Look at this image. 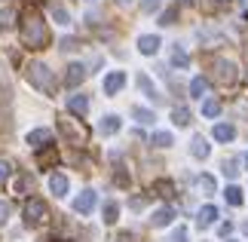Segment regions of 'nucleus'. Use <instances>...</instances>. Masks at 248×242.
Instances as JSON below:
<instances>
[{
    "label": "nucleus",
    "mask_w": 248,
    "mask_h": 242,
    "mask_svg": "<svg viewBox=\"0 0 248 242\" xmlns=\"http://www.w3.org/2000/svg\"><path fill=\"white\" fill-rule=\"evenodd\" d=\"M245 166H248V153H245Z\"/></svg>",
    "instance_id": "nucleus-40"
},
{
    "label": "nucleus",
    "mask_w": 248,
    "mask_h": 242,
    "mask_svg": "<svg viewBox=\"0 0 248 242\" xmlns=\"http://www.w3.org/2000/svg\"><path fill=\"white\" fill-rule=\"evenodd\" d=\"M205 89H208V80H205V77H193V80H190V95H193V98H202Z\"/></svg>",
    "instance_id": "nucleus-17"
},
{
    "label": "nucleus",
    "mask_w": 248,
    "mask_h": 242,
    "mask_svg": "<svg viewBox=\"0 0 248 242\" xmlns=\"http://www.w3.org/2000/svg\"><path fill=\"white\" fill-rule=\"evenodd\" d=\"M6 218H9V202H0V227L6 224Z\"/></svg>",
    "instance_id": "nucleus-35"
},
{
    "label": "nucleus",
    "mask_w": 248,
    "mask_h": 242,
    "mask_svg": "<svg viewBox=\"0 0 248 242\" xmlns=\"http://www.w3.org/2000/svg\"><path fill=\"white\" fill-rule=\"evenodd\" d=\"M83 80H86V67L77 65V62L68 65V71H64V83H68V86H80Z\"/></svg>",
    "instance_id": "nucleus-8"
},
{
    "label": "nucleus",
    "mask_w": 248,
    "mask_h": 242,
    "mask_svg": "<svg viewBox=\"0 0 248 242\" xmlns=\"http://www.w3.org/2000/svg\"><path fill=\"white\" fill-rule=\"evenodd\" d=\"M242 230H245V233H248V224H242Z\"/></svg>",
    "instance_id": "nucleus-39"
},
{
    "label": "nucleus",
    "mask_w": 248,
    "mask_h": 242,
    "mask_svg": "<svg viewBox=\"0 0 248 242\" xmlns=\"http://www.w3.org/2000/svg\"><path fill=\"white\" fill-rule=\"evenodd\" d=\"M68 187H71L68 175H62V172H52L49 175V190L55 193V196H68Z\"/></svg>",
    "instance_id": "nucleus-6"
},
{
    "label": "nucleus",
    "mask_w": 248,
    "mask_h": 242,
    "mask_svg": "<svg viewBox=\"0 0 248 242\" xmlns=\"http://www.w3.org/2000/svg\"><path fill=\"white\" fill-rule=\"evenodd\" d=\"M156 6H159V0H144V3H141V13H154Z\"/></svg>",
    "instance_id": "nucleus-34"
},
{
    "label": "nucleus",
    "mask_w": 248,
    "mask_h": 242,
    "mask_svg": "<svg viewBox=\"0 0 248 242\" xmlns=\"http://www.w3.org/2000/svg\"><path fill=\"white\" fill-rule=\"evenodd\" d=\"M62 132L68 135V138H74L77 144H86V129H80V126L74 123V120H68V117L62 120Z\"/></svg>",
    "instance_id": "nucleus-7"
},
{
    "label": "nucleus",
    "mask_w": 248,
    "mask_h": 242,
    "mask_svg": "<svg viewBox=\"0 0 248 242\" xmlns=\"http://www.w3.org/2000/svg\"><path fill=\"white\" fill-rule=\"evenodd\" d=\"M22 37H25V43L31 46V49H43V46L49 43V31H46L43 18H40V16H34V13H28V16H25Z\"/></svg>",
    "instance_id": "nucleus-1"
},
{
    "label": "nucleus",
    "mask_w": 248,
    "mask_h": 242,
    "mask_svg": "<svg viewBox=\"0 0 248 242\" xmlns=\"http://www.w3.org/2000/svg\"><path fill=\"white\" fill-rule=\"evenodd\" d=\"M202 113H205V117H217V113H221V101H205Z\"/></svg>",
    "instance_id": "nucleus-28"
},
{
    "label": "nucleus",
    "mask_w": 248,
    "mask_h": 242,
    "mask_svg": "<svg viewBox=\"0 0 248 242\" xmlns=\"http://www.w3.org/2000/svg\"><path fill=\"white\" fill-rule=\"evenodd\" d=\"M92 3H95V0H92Z\"/></svg>",
    "instance_id": "nucleus-41"
},
{
    "label": "nucleus",
    "mask_w": 248,
    "mask_h": 242,
    "mask_svg": "<svg viewBox=\"0 0 248 242\" xmlns=\"http://www.w3.org/2000/svg\"><path fill=\"white\" fill-rule=\"evenodd\" d=\"M28 80H31L37 89H43L46 95H52V92H55V77H52L49 67L40 65V62H31V65H28Z\"/></svg>",
    "instance_id": "nucleus-2"
},
{
    "label": "nucleus",
    "mask_w": 248,
    "mask_h": 242,
    "mask_svg": "<svg viewBox=\"0 0 248 242\" xmlns=\"http://www.w3.org/2000/svg\"><path fill=\"white\" fill-rule=\"evenodd\" d=\"M196 184H199V190H202L205 196H208V193H215V178H212V175H199Z\"/></svg>",
    "instance_id": "nucleus-22"
},
{
    "label": "nucleus",
    "mask_w": 248,
    "mask_h": 242,
    "mask_svg": "<svg viewBox=\"0 0 248 242\" xmlns=\"http://www.w3.org/2000/svg\"><path fill=\"white\" fill-rule=\"evenodd\" d=\"M212 67L217 71V80H224V83L239 80V71H236V65H233V62H227V59H215Z\"/></svg>",
    "instance_id": "nucleus-4"
},
{
    "label": "nucleus",
    "mask_w": 248,
    "mask_h": 242,
    "mask_svg": "<svg viewBox=\"0 0 248 242\" xmlns=\"http://www.w3.org/2000/svg\"><path fill=\"white\" fill-rule=\"evenodd\" d=\"M171 242H187V230H184V227H178V230H175V236H171Z\"/></svg>",
    "instance_id": "nucleus-36"
},
{
    "label": "nucleus",
    "mask_w": 248,
    "mask_h": 242,
    "mask_svg": "<svg viewBox=\"0 0 248 242\" xmlns=\"http://www.w3.org/2000/svg\"><path fill=\"white\" fill-rule=\"evenodd\" d=\"M212 135H215V141H233V138H236V126H230V123H217Z\"/></svg>",
    "instance_id": "nucleus-12"
},
{
    "label": "nucleus",
    "mask_w": 248,
    "mask_h": 242,
    "mask_svg": "<svg viewBox=\"0 0 248 242\" xmlns=\"http://www.w3.org/2000/svg\"><path fill=\"white\" fill-rule=\"evenodd\" d=\"M217 218H221V215H217V209H215V206H205V209H199L196 224H199V227H208V224H215Z\"/></svg>",
    "instance_id": "nucleus-14"
},
{
    "label": "nucleus",
    "mask_w": 248,
    "mask_h": 242,
    "mask_svg": "<svg viewBox=\"0 0 248 242\" xmlns=\"http://www.w3.org/2000/svg\"><path fill=\"white\" fill-rule=\"evenodd\" d=\"M123 86H126V74H123V71H113V74H108V80H104V92L113 95V92H120Z\"/></svg>",
    "instance_id": "nucleus-9"
},
{
    "label": "nucleus",
    "mask_w": 248,
    "mask_h": 242,
    "mask_svg": "<svg viewBox=\"0 0 248 242\" xmlns=\"http://www.w3.org/2000/svg\"><path fill=\"white\" fill-rule=\"evenodd\" d=\"M171 65L175 67H190V55L181 49V46H175V49H171Z\"/></svg>",
    "instance_id": "nucleus-20"
},
{
    "label": "nucleus",
    "mask_w": 248,
    "mask_h": 242,
    "mask_svg": "<svg viewBox=\"0 0 248 242\" xmlns=\"http://www.w3.org/2000/svg\"><path fill=\"white\" fill-rule=\"evenodd\" d=\"M184 3H187V0H184Z\"/></svg>",
    "instance_id": "nucleus-42"
},
{
    "label": "nucleus",
    "mask_w": 248,
    "mask_h": 242,
    "mask_svg": "<svg viewBox=\"0 0 248 242\" xmlns=\"http://www.w3.org/2000/svg\"><path fill=\"white\" fill-rule=\"evenodd\" d=\"M31 187H34V178H31V175H22V178L16 181V193H18V190L25 193V190H31Z\"/></svg>",
    "instance_id": "nucleus-30"
},
{
    "label": "nucleus",
    "mask_w": 248,
    "mask_h": 242,
    "mask_svg": "<svg viewBox=\"0 0 248 242\" xmlns=\"http://www.w3.org/2000/svg\"><path fill=\"white\" fill-rule=\"evenodd\" d=\"M154 144H156V147H171V144H175V138H171L169 132H156V135H154Z\"/></svg>",
    "instance_id": "nucleus-25"
},
{
    "label": "nucleus",
    "mask_w": 248,
    "mask_h": 242,
    "mask_svg": "<svg viewBox=\"0 0 248 242\" xmlns=\"http://www.w3.org/2000/svg\"><path fill=\"white\" fill-rule=\"evenodd\" d=\"M171 218H175V209H171V206H163V209L154 211L150 224H154V227H166V224H171Z\"/></svg>",
    "instance_id": "nucleus-11"
},
{
    "label": "nucleus",
    "mask_w": 248,
    "mask_h": 242,
    "mask_svg": "<svg viewBox=\"0 0 248 242\" xmlns=\"http://www.w3.org/2000/svg\"><path fill=\"white\" fill-rule=\"evenodd\" d=\"M236 166H239V160H236V157H230V160L224 162V175H227V178H236V172H239Z\"/></svg>",
    "instance_id": "nucleus-29"
},
{
    "label": "nucleus",
    "mask_w": 248,
    "mask_h": 242,
    "mask_svg": "<svg viewBox=\"0 0 248 242\" xmlns=\"http://www.w3.org/2000/svg\"><path fill=\"white\" fill-rule=\"evenodd\" d=\"M34 3H37V0H34Z\"/></svg>",
    "instance_id": "nucleus-43"
},
{
    "label": "nucleus",
    "mask_w": 248,
    "mask_h": 242,
    "mask_svg": "<svg viewBox=\"0 0 248 242\" xmlns=\"http://www.w3.org/2000/svg\"><path fill=\"white\" fill-rule=\"evenodd\" d=\"M227 202H230V206H242V190L239 187H227Z\"/></svg>",
    "instance_id": "nucleus-26"
},
{
    "label": "nucleus",
    "mask_w": 248,
    "mask_h": 242,
    "mask_svg": "<svg viewBox=\"0 0 248 242\" xmlns=\"http://www.w3.org/2000/svg\"><path fill=\"white\" fill-rule=\"evenodd\" d=\"M120 117H113V113H110V117H101V123H98V132H104V135H113V132H120Z\"/></svg>",
    "instance_id": "nucleus-16"
},
{
    "label": "nucleus",
    "mask_w": 248,
    "mask_h": 242,
    "mask_svg": "<svg viewBox=\"0 0 248 242\" xmlns=\"http://www.w3.org/2000/svg\"><path fill=\"white\" fill-rule=\"evenodd\" d=\"M132 113H135V120H138V126H150V123L156 120V117H154V111H147V108H135V111H132Z\"/></svg>",
    "instance_id": "nucleus-21"
},
{
    "label": "nucleus",
    "mask_w": 248,
    "mask_h": 242,
    "mask_svg": "<svg viewBox=\"0 0 248 242\" xmlns=\"http://www.w3.org/2000/svg\"><path fill=\"white\" fill-rule=\"evenodd\" d=\"M52 16H55V22H59V25H68V22H71V13H68V9H64L62 3H55V6H52Z\"/></svg>",
    "instance_id": "nucleus-23"
},
{
    "label": "nucleus",
    "mask_w": 248,
    "mask_h": 242,
    "mask_svg": "<svg viewBox=\"0 0 248 242\" xmlns=\"http://www.w3.org/2000/svg\"><path fill=\"white\" fill-rule=\"evenodd\" d=\"M49 138H52L49 129H34V132H28V144H31V147H37V150H40V147H49Z\"/></svg>",
    "instance_id": "nucleus-10"
},
{
    "label": "nucleus",
    "mask_w": 248,
    "mask_h": 242,
    "mask_svg": "<svg viewBox=\"0 0 248 242\" xmlns=\"http://www.w3.org/2000/svg\"><path fill=\"white\" fill-rule=\"evenodd\" d=\"M46 221V206H43V199H28L25 202V224L28 227H37V224H43Z\"/></svg>",
    "instance_id": "nucleus-3"
},
{
    "label": "nucleus",
    "mask_w": 248,
    "mask_h": 242,
    "mask_svg": "<svg viewBox=\"0 0 248 242\" xmlns=\"http://www.w3.org/2000/svg\"><path fill=\"white\" fill-rule=\"evenodd\" d=\"M117 3H120V6H129V3H132V0H117Z\"/></svg>",
    "instance_id": "nucleus-38"
},
{
    "label": "nucleus",
    "mask_w": 248,
    "mask_h": 242,
    "mask_svg": "<svg viewBox=\"0 0 248 242\" xmlns=\"http://www.w3.org/2000/svg\"><path fill=\"white\" fill-rule=\"evenodd\" d=\"M175 16H178V9H166V13L159 16V25H175Z\"/></svg>",
    "instance_id": "nucleus-32"
},
{
    "label": "nucleus",
    "mask_w": 248,
    "mask_h": 242,
    "mask_svg": "<svg viewBox=\"0 0 248 242\" xmlns=\"http://www.w3.org/2000/svg\"><path fill=\"white\" fill-rule=\"evenodd\" d=\"M171 120H175L178 126H187V123H190V111H187V108H175V113H171Z\"/></svg>",
    "instance_id": "nucleus-27"
},
{
    "label": "nucleus",
    "mask_w": 248,
    "mask_h": 242,
    "mask_svg": "<svg viewBox=\"0 0 248 242\" xmlns=\"http://www.w3.org/2000/svg\"><path fill=\"white\" fill-rule=\"evenodd\" d=\"M13 18H16L13 9H0V28H13Z\"/></svg>",
    "instance_id": "nucleus-31"
},
{
    "label": "nucleus",
    "mask_w": 248,
    "mask_h": 242,
    "mask_svg": "<svg viewBox=\"0 0 248 242\" xmlns=\"http://www.w3.org/2000/svg\"><path fill=\"white\" fill-rule=\"evenodd\" d=\"M138 89L144 92L147 98H154V101L159 98V95H156V89H154V83H150V77H147V74H138Z\"/></svg>",
    "instance_id": "nucleus-18"
},
{
    "label": "nucleus",
    "mask_w": 248,
    "mask_h": 242,
    "mask_svg": "<svg viewBox=\"0 0 248 242\" xmlns=\"http://www.w3.org/2000/svg\"><path fill=\"white\" fill-rule=\"evenodd\" d=\"M190 153H193L196 160H205V157H208V144H205V138H199V135H196L193 144H190Z\"/></svg>",
    "instance_id": "nucleus-19"
},
{
    "label": "nucleus",
    "mask_w": 248,
    "mask_h": 242,
    "mask_svg": "<svg viewBox=\"0 0 248 242\" xmlns=\"http://www.w3.org/2000/svg\"><path fill=\"white\" fill-rule=\"evenodd\" d=\"M68 111L86 113V111H89V95H71V98H68Z\"/></svg>",
    "instance_id": "nucleus-15"
},
{
    "label": "nucleus",
    "mask_w": 248,
    "mask_h": 242,
    "mask_svg": "<svg viewBox=\"0 0 248 242\" xmlns=\"http://www.w3.org/2000/svg\"><path fill=\"white\" fill-rule=\"evenodd\" d=\"M117 215H120V206L110 199L108 206H104V221H108V224H113V221H117Z\"/></svg>",
    "instance_id": "nucleus-24"
},
{
    "label": "nucleus",
    "mask_w": 248,
    "mask_h": 242,
    "mask_svg": "<svg viewBox=\"0 0 248 242\" xmlns=\"http://www.w3.org/2000/svg\"><path fill=\"white\" fill-rule=\"evenodd\" d=\"M138 49L144 52V55H154V52L159 49V37H154V34H144V37L138 40Z\"/></svg>",
    "instance_id": "nucleus-13"
},
{
    "label": "nucleus",
    "mask_w": 248,
    "mask_h": 242,
    "mask_svg": "<svg viewBox=\"0 0 248 242\" xmlns=\"http://www.w3.org/2000/svg\"><path fill=\"white\" fill-rule=\"evenodd\" d=\"M9 172H13V169H9V162H6V160H0V184L9 178Z\"/></svg>",
    "instance_id": "nucleus-33"
},
{
    "label": "nucleus",
    "mask_w": 248,
    "mask_h": 242,
    "mask_svg": "<svg viewBox=\"0 0 248 242\" xmlns=\"http://www.w3.org/2000/svg\"><path fill=\"white\" fill-rule=\"evenodd\" d=\"M230 230H233V224H230V221H224V224H221V236H227Z\"/></svg>",
    "instance_id": "nucleus-37"
},
{
    "label": "nucleus",
    "mask_w": 248,
    "mask_h": 242,
    "mask_svg": "<svg viewBox=\"0 0 248 242\" xmlns=\"http://www.w3.org/2000/svg\"><path fill=\"white\" fill-rule=\"evenodd\" d=\"M95 206H98V193L95 190H86V193H80V196L74 199V211H80V215H89Z\"/></svg>",
    "instance_id": "nucleus-5"
}]
</instances>
